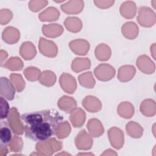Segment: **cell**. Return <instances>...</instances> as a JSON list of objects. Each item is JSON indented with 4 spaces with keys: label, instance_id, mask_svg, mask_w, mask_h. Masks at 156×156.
<instances>
[{
    "label": "cell",
    "instance_id": "obj_4",
    "mask_svg": "<svg viewBox=\"0 0 156 156\" xmlns=\"http://www.w3.org/2000/svg\"><path fill=\"white\" fill-rule=\"evenodd\" d=\"M137 21L141 26L144 27H151L155 23V13L151 8L146 6H141L138 10Z\"/></svg>",
    "mask_w": 156,
    "mask_h": 156
},
{
    "label": "cell",
    "instance_id": "obj_37",
    "mask_svg": "<svg viewBox=\"0 0 156 156\" xmlns=\"http://www.w3.org/2000/svg\"><path fill=\"white\" fill-rule=\"evenodd\" d=\"M8 146L12 152H21L23 147V141L21 137L17 135H14L12 136V138Z\"/></svg>",
    "mask_w": 156,
    "mask_h": 156
},
{
    "label": "cell",
    "instance_id": "obj_8",
    "mask_svg": "<svg viewBox=\"0 0 156 156\" xmlns=\"http://www.w3.org/2000/svg\"><path fill=\"white\" fill-rule=\"evenodd\" d=\"M108 136L111 145L116 149L122 147L124 143L123 132L116 127H113L108 130Z\"/></svg>",
    "mask_w": 156,
    "mask_h": 156
},
{
    "label": "cell",
    "instance_id": "obj_46",
    "mask_svg": "<svg viewBox=\"0 0 156 156\" xmlns=\"http://www.w3.org/2000/svg\"><path fill=\"white\" fill-rule=\"evenodd\" d=\"M151 52L152 54V55L154 59H155V43H153L151 46Z\"/></svg>",
    "mask_w": 156,
    "mask_h": 156
},
{
    "label": "cell",
    "instance_id": "obj_39",
    "mask_svg": "<svg viewBox=\"0 0 156 156\" xmlns=\"http://www.w3.org/2000/svg\"><path fill=\"white\" fill-rule=\"evenodd\" d=\"M48 4L46 0H34L29 2V8L33 12H37L43 9Z\"/></svg>",
    "mask_w": 156,
    "mask_h": 156
},
{
    "label": "cell",
    "instance_id": "obj_3",
    "mask_svg": "<svg viewBox=\"0 0 156 156\" xmlns=\"http://www.w3.org/2000/svg\"><path fill=\"white\" fill-rule=\"evenodd\" d=\"M20 117V113L16 108H11L7 119L10 128L16 135H23L25 130V126Z\"/></svg>",
    "mask_w": 156,
    "mask_h": 156
},
{
    "label": "cell",
    "instance_id": "obj_11",
    "mask_svg": "<svg viewBox=\"0 0 156 156\" xmlns=\"http://www.w3.org/2000/svg\"><path fill=\"white\" fill-rule=\"evenodd\" d=\"M136 65L142 73L146 74H152L155 70V63L146 55L139 56L136 61Z\"/></svg>",
    "mask_w": 156,
    "mask_h": 156
},
{
    "label": "cell",
    "instance_id": "obj_28",
    "mask_svg": "<svg viewBox=\"0 0 156 156\" xmlns=\"http://www.w3.org/2000/svg\"><path fill=\"white\" fill-rule=\"evenodd\" d=\"M96 58L100 61L108 60L112 55L110 48L105 43H101L98 45L94 51Z\"/></svg>",
    "mask_w": 156,
    "mask_h": 156
},
{
    "label": "cell",
    "instance_id": "obj_9",
    "mask_svg": "<svg viewBox=\"0 0 156 156\" xmlns=\"http://www.w3.org/2000/svg\"><path fill=\"white\" fill-rule=\"evenodd\" d=\"M15 88L13 83L6 77L0 79V94L7 100L12 101L15 95Z\"/></svg>",
    "mask_w": 156,
    "mask_h": 156
},
{
    "label": "cell",
    "instance_id": "obj_32",
    "mask_svg": "<svg viewBox=\"0 0 156 156\" xmlns=\"http://www.w3.org/2000/svg\"><path fill=\"white\" fill-rule=\"evenodd\" d=\"M78 80L80 85L86 88H93L96 83L95 79L91 71L80 74L78 77Z\"/></svg>",
    "mask_w": 156,
    "mask_h": 156
},
{
    "label": "cell",
    "instance_id": "obj_20",
    "mask_svg": "<svg viewBox=\"0 0 156 156\" xmlns=\"http://www.w3.org/2000/svg\"><path fill=\"white\" fill-rule=\"evenodd\" d=\"M21 56L26 60H30L34 58L37 54V50L34 44L29 41L22 43L20 48Z\"/></svg>",
    "mask_w": 156,
    "mask_h": 156
},
{
    "label": "cell",
    "instance_id": "obj_45",
    "mask_svg": "<svg viewBox=\"0 0 156 156\" xmlns=\"http://www.w3.org/2000/svg\"><path fill=\"white\" fill-rule=\"evenodd\" d=\"M118 154L113 150L108 149L105 150L102 154L101 155H117Z\"/></svg>",
    "mask_w": 156,
    "mask_h": 156
},
{
    "label": "cell",
    "instance_id": "obj_1",
    "mask_svg": "<svg viewBox=\"0 0 156 156\" xmlns=\"http://www.w3.org/2000/svg\"><path fill=\"white\" fill-rule=\"evenodd\" d=\"M21 118L25 124L26 136L34 141H44L55 135L62 116L55 110H44L24 113Z\"/></svg>",
    "mask_w": 156,
    "mask_h": 156
},
{
    "label": "cell",
    "instance_id": "obj_2",
    "mask_svg": "<svg viewBox=\"0 0 156 156\" xmlns=\"http://www.w3.org/2000/svg\"><path fill=\"white\" fill-rule=\"evenodd\" d=\"M62 148V143L55 138H50L44 141H38L35 146L37 152L40 155H52Z\"/></svg>",
    "mask_w": 156,
    "mask_h": 156
},
{
    "label": "cell",
    "instance_id": "obj_31",
    "mask_svg": "<svg viewBox=\"0 0 156 156\" xmlns=\"http://www.w3.org/2000/svg\"><path fill=\"white\" fill-rule=\"evenodd\" d=\"M56 80L57 77L55 73L50 70H45L41 72L38 79L41 84L49 87L53 86Z\"/></svg>",
    "mask_w": 156,
    "mask_h": 156
},
{
    "label": "cell",
    "instance_id": "obj_36",
    "mask_svg": "<svg viewBox=\"0 0 156 156\" xmlns=\"http://www.w3.org/2000/svg\"><path fill=\"white\" fill-rule=\"evenodd\" d=\"M41 71L34 66L27 67L23 71L26 79L29 81H37L39 79L41 74Z\"/></svg>",
    "mask_w": 156,
    "mask_h": 156
},
{
    "label": "cell",
    "instance_id": "obj_44",
    "mask_svg": "<svg viewBox=\"0 0 156 156\" xmlns=\"http://www.w3.org/2000/svg\"><path fill=\"white\" fill-rule=\"evenodd\" d=\"M9 152V150L7 147V145L3 144L1 143V146H0V155L1 156H4L7 155Z\"/></svg>",
    "mask_w": 156,
    "mask_h": 156
},
{
    "label": "cell",
    "instance_id": "obj_25",
    "mask_svg": "<svg viewBox=\"0 0 156 156\" xmlns=\"http://www.w3.org/2000/svg\"><path fill=\"white\" fill-rule=\"evenodd\" d=\"M60 15L57 8L49 7L38 15V18L41 21H54L58 19Z\"/></svg>",
    "mask_w": 156,
    "mask_h": 156
},
{
    "label": "cell",
    "instance_id": "obj_38",
    "mask_svg": "<svg viewBox=\"0 0 156 156\" xmlns=\"http://www.w3.org/2000/svg\"><path fill=\"white\" fill-rule=\"evenodd\" d=\"M0 138L1 144L9 145L12 138V132L9 127H2L0 129Z\"/></svg>",
    "mask_w": 156,
    "mask_h": 156
},
{
    "label": "cell",
    "instance_id": "obj_22",
    "mask_svg": "<svg viewBox=\"0 0 156 156\" xmlns=\"http://www.w3.org/2000/svg\"><path fill=\"white\" fill-rule=\"evenodd\" d=\"M119 12L121 16L124 18L126 19H132L136 15V5L133 1H125L119 7Z\"/></svg>",
    "mask_w": 156,
    "mask_h": 156
},
{
    "label": "cell",
    "instance_id": "obj_29",
    "mask_svg": "<svg viewBox=\"0 0 156 156\" xmlns=\"http://www.w3.org/2000/svg\"><path fill=\"white\" fill-rule=\"evenodd\" d=\"M127 133L132 138H140L143 133V129L141 126L134 121H129L126 126Z\"/></svg>",
    "mask_w": 156,
    "mask_h": 156
},
{
    "label": "cell",
    "instance_id": "obj_42",
    "mask_svg": "<svg viewBox=\"0 0 156 156\" xmlns=\"http://www.w3.org/2000/svg\"><path fill=\"white\" fill-rule=\"evenodd\" d=\"M96 7L100 9H107L112 6L115 2L113 0H106V1H93Z\"/></svg>",
    "mask_w": 156,
    "mask_h": 156
},
{
    "label": "cell",
    "instance_id": "obj_23",
    "mask_svg": "<svg viewBox=\"0 0 156 156\" xmlns=\"http://www.w3.org/2000/svg\"><path fill=\"white\" fill-rule=\"evenodd\" d=\"M57 105L61 110L68 113L77 107V102L73 98L65 95L58 99Z\"/></svg>",
    "mask_w": 156,
    "mask_h": 156
},
{
    "label": "cell",
    "instance_id": "obj_6",
    "mask_svg": "<svg viewBox=\"0 0 156 156\" xmlns=\"http://www.w3.org/2000/svg\"><path fill=\"white\" fill-rule=\"evenodd\" d=\"M38 49L40 53L47 57H55L58 53V48L56 44L54 41L43 37L40 39Z\"/></svg>",
    "mask_w": 156,
    "mask_h": 156
},
{
    "label": "cell",
    "instance_id": "obj_33",
    "mask_svg": "<svg viewBox=\"0 0 156 156\" xmlns=\"http://www.w3.org/2000/svg\"><path fill=\"white\" fill-rule=\"evenodd\" d=\"M3 66L12 71H20L23 69L24 64L22 60L18 57H12L5 62Z\"/></svg>",
    "mask_w": 156,
    "mask_h": 156
},
{
    "label": "cell",
    "instance_id": "obj_16",
    "mask_svg": "<svg viewBox=\"0 0 156 156\" xmlns=\"http://www.w3.org/2000/svg\"><path fill=\"white\" fill-rule=\"evenodd\" d=\"M69 120L73 127H82L86 119L85 112L79 107H76L69 113Z\"/></svg>",
    "mask_w": 156,
    "mask_h": 156
},
{
    "label": "cell",
    "instance_id": "obj_30",
    "mask_svg": "<svg viewBox=\"0 0 156 156\" xmlns=\"http://www.w3.org/2000/svg\"><path fill=\"white\" fill-rule=\"evenodd\" d=\"M118 115L125 119L130 118L134 114L133 105L129 102H122L120 103L117 108Z\"/></svg>",
    "mask_w": 156,
    "mask_h": 156
},
{
    "label": "cell",
    "instance_id": "obj_12",
    "mask_svg": "<svg viewBox=\"0 0 156 156\" xmlns=\"http://www.w3.org/2000/svg\"><path fill=\"white\" fill-rule=\"evenodd\" d=\"M71 50L76 55H85L90 49V43L84 39H76L72 40L69 43Z\"/></svg>",
    "mask_w": 156,
    "mask_h": 156
},
{
    "label": "cell",
    "instance_id": "obj_35",
    "mask_svg": "<svg viewBox=\"0 0 156 156\" xmlns=\"http://www.w3.org/2000/svg\"><path fill=\"white\" fill-rule=\"evenodd\" d=\"M10 80L18 92H21L25 88L26 83L21 74L12 73L10 76Z\"/></svg>",
    "mask_w": 156,
    "mask_h": 156
},
{
    "label": "cell",
    "instance_id": "obj_18",
    "mask_svg": "<svg viewBox=\"0 0 156 156\" xmlns=\"http://www.w3.org/2000/svg\"><path fill=\"white\" fill-rule=\"evenodd\" d=\"M64 29L62 26L57 23L44 24L42 26V32L47 37L56 38L60 36Z\"/></svg>",
    "mask_w": 156,
    "mask_h": 156
},
{
    "label": "cell",
    "instance_id": "obj_26",
    "mask_svg": "<svg viewBox=\"0 0 156 156\" xmlns=\"http://www.w3.org/2000/svg\"><path fill=\"white\" fill-rule=\"evenodd\" d=\"M91 66V62L88 58H75L71 63V69L75 73H80L81 71L89 69Z\"/></svg>",
    "mask_w": 156,
    "mask_h": 156
},
{
    "label": "cell",
    "instance_id": "obj_24",
    "mask_svg": "<svg viewBox=\"0 0 156 156\" xmlns=\"http://www.w3.org/2000/svg\"><path fill=\"white\" fill-rule=\"evenodd\" d=\"M140 110L146 116H154L156 113L155 102L151 99H144L140 104Z\"/></svg>",
    "mask_w": 156,
    "mask_h": 156
},
{
    "label": "cell",
    "instance_id": "obj_21",
    "mask_svg": "<svg viewBox=\"0 0 156 156\" xmlns=\"http://www.w3.org/2000/svg\"><path fill=\"white\" fill-rule=\"evenodd\" d=\"M121 32L126 38L133 40L137 37L139 29L135 23L129 21L125 23L121 27Z\"/></svg>",
    "mask_w": 156,
    "mask_h": 156
},
{
    "label": "cell",
    "instance_id": "obj_19",
    "mask_svg": "<svg viewBox=\"0 0 156 156\" xmlns=\"http://www.w3.org/2000/svg\"><path fill=\"white\" fill-rule=\"evenodd\" d=\"M136 73L135 68L130 65L121 66L118 72V79L120 82H127L132 80Z\"/></svg>",
    "mask_w": 156,
    "mask_h": 156
},
{
    "label": "cell",
    "instance_id": "obj_17",
    "mask_svg": "<svg viewBox=\"0 0 156 156\" xmlns=\"http://www.w3.org/2000/svg\"><path fill=\"white\" fill-rule=\"evenodd\" d=\"M87 128L90 135L93 137H99L104 132V129L102 122L96 118L89 119L87 124Z\"/></svg>",
    "mask_w": 156,
    "mask_h": 156
},
{
    "label": "cell",
    "instance_id": "obj_10",
    "mask_svg": "<svg viewBox=\"0 0 156 156\" xmlns=\"http://www.w3.org/2000/svg\"><path fill=\"white\" fill-rule=\"evenodd\" d=\"M59 83L62 89L66 93L73 94L77 88L75 78L69 74L63 73L59 78Z\"/></svg>",
    "mask_w": 156,
    "mask_h": 156
},
{
    "label": "cell",
    "instance_id": "obj_14",
    "mask_svg": "<svg viewBox=\"0 0 156 156\" xmlns=\"http://www.w3.org/2000/svg\"><path fill=\"white\" fill-rule=\"evenodd\" d=\"M82 106L85 110L91 113H96L102 108V103L95 96L88 95L84 98L82 102Z\"/></svg>",
    "mask_w": 156,
    "mask_h": 156
},
{
    "label": "cell",
    "instance_id": "obj_41",
    "mask_svg": "<svg viewBox=\"0 0 156 156\" xmlns=\"http://www.w3.org/2000/svg\"><path fill=\"white\" fill-rule=\"evenodd\" d=\"M0 105H1V118L4 119L7 118L8 115L10 112L9 105L5 98L1 96L0 98Z\"/></svg>",
    "mask_w": 156,
    "mask_h": 156
},
{
    "label": "cell",
    "instance_id": "obj_34",
    "mask_svg": "<svg viewBox=\"0 0 156 156\" xmlns=\"http://www.w3.org/2000/svg\"><path fill=\"white\" fill-rule=\"evenodd\" d=\"M71 131V127L69 123L65 121L60 122L57 128L55 135L58 139H64L68 136Z\"/></svg>",
    "mask_w": 156,
    "mask_h": 156
},
{
    "label": "cell",
    "instance_id": "obj_43",
    "mask_svg": "<svg viewBox=\"0 0 156 156\" xmlns=\"http://www.w3.org/2000/svg\"><path fill=\"white\" fill-rule=\"evenodd\" d=\"M8 57V54L5 51L2 49L1 50V56H0V62H1V66H3L5 62H6V59Z\"/></svg>",
    "mask_w": 156,
    "mask_h": 156
},
{
    "label": "cell",
    "instance_id": "obj_48",
    "mask_svg": "<svg viewBox=\"0 0 156 156\" xmlns=\"http://www.w3.org/2000/svg\"><path fill=\"white\" fill-rule=\"evenodd\" d=\"M77 155H94L92 153H79V154H77Z\"/></svg>",
    "mask_w": 156,
    "mask_h": 156
},
{
    "label": "cell",
    "instance_id": "obj_15",
    "mask_svg": "<svg viewBox=\"0 0 156 156\" xmlns=\"http://www.w3.org/2000/svg\"><path fill=\"white\" fill-rule=\"evenodd\" d=\"M2 38L3 41L7 44H15L20 38V32L16 27L8 26L3 30L2 34Z\"/></svg>",
    "mask_w": 156,
    "mask_h": 156
},
{
    "label": "cell",
    "instance_id": "obj_13",
    "mask_svg": "<svg viewBox=\"0 0 156 156\" xmlns=\"http://www.w3.org/2000/svg\"><path fill=\"white\" fill-rule=\"evenodd\" d=\"M84 7V2L81 0H71L61 5V10L68 15L80 13Z\"/></svg>",
    "mask_w": 156,
    "mask_h": 156
},
{
    "label": "cell",
    "instance_id": "obj_5",
    "mask_svg": "<svg viewBox=\"0 0 156 156\" xmlns=\"http://www.w3.org/2000/svg\"><path fill=\"white\" fill-rule=\"evenodd\" d=\"M116 71L113 66L107 63H102L97 66L94 70V74L96 78L101 81H108L113 78Z\"/></svg>",
    "mask_w": 156,
    "mask_h": 156
},
{
    "label": "cell",
    "instance_id": "obj_7",
    "mask_svg": "<svg viewBox=\"0 0 156 156\" xmlns=\"http://www.w3.org/2000/svg\"><path fill=\"white\" fill-rule=\"evenodd\" d=\"M93 144L92 136L85 130H80L76 136L75 145L79 150L87 151L90 149Z\"/></svg>",
    "mask_w": 156,
    "mask_h": 156
},
{
    "label": "cell",
    "instance_id": "obj_47",
    "mask_svg": "<svg viewBox=\"0 0 156 156\" xmlns=\"http://www.w3.org/2000/svg\"><path fill=\"white\" fill-rule=\"evenodd\" d=\"M71 155L70 154L68 153V152H62L61 153H58L57 154V155Z\"/></svg>",
    "mask_w": 156,
    "mask_h": 156
},
{
    "label": "cell",
    "instance_id": "obj_40",
    "mask_svg": "<svg viewBox=\"0 0 156 156\" xmlns=\"http://www.w3.org/2000/svg\"><path fill=\"white\" fill-rule=\"evenodd\" d=\"M13 18L12 12L8 9H2L0 10V23L1 25L8 24Z\"/></svg>",
    "mask_w": 156,
    "mask_h": 156
},
{
    "label": "cell",
    "instance_id": "obj_27",
    "mask_svg": "<svg viewBox=\"0 0 156 156\" xmlns=\"http://www.w3.org/2000/svg\"><path fill=\"white\" fill-rule=\"evenodd\" d=\"M64 25L68 31L73 33L79 32L82 28V21L75 16L67 17L65 20Z\"/></svg>",
    "mask_w": 156,
    "mask_h": 156
}]
</instances>
